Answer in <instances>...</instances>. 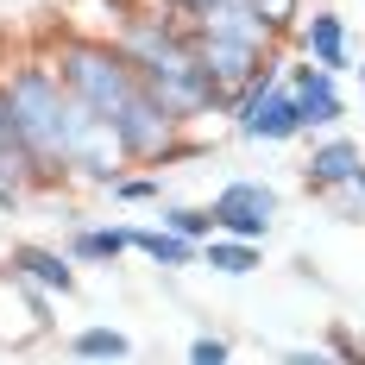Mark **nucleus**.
I'll return each instance as SVG.
<instances>
[{
	"mask_svg": "<svg viewBox=\"0 0 365 365\" xmlns=\"http://www.w3.org/2000/svg\"><path fill=\"white\" fill-rule=\"evenodd\" d=\"M208 208H215V233H240V240H264L271 246L277 215H284V189L264 177H227L208 195Z\"/></svg>",
	"mask_w": 365,
	"mask_h": 365,
	"instance_id": "39448f33",
	"label": "nucleus"
},
{
	"mask_svg": "<svg viewBox=\"0 0 365 365\" xmlns=\"http://www.w3.org/2000/svg\"><path fill=\"white\" fill-rule=\"evenodd\" d=\"M353 189H359V195H365V164H359V177H353Z\"/></svg>",
	"mask_w": 365,
	"mask_h": 365,
	"instance_id": "5701e85b",
	"label": "nucleus"
},
{
	"mask_svg": "<svg viewBox=\"0 0 365 365\" xmlns=\"http://www.w3.org/2000/svg\"><path fill=\"white\" fill-rule=\"evenodd\" d=\"M290 51L302 57H315L322 70H353L359 57H353V26H346V13H334V6H315V13H302L290 32Z\"/></svg>",
	"mask_w": 365,
	"mask_h": 365,
	"instance_id": "1a4fd4ad",
	"label": "nucleus"
},
{
	"mask_svg": "<svg viewBox=\"0 0 365 365\" xmlns=\"http://www.w3.org/2000/svg\"><path fill=\"white\" fill-rule=\"evenodd\" d=\"M182 19H189V38H195L202 63L215 70L220 95H233L240 82H252L264 63L284 57V32L258 13V0H208L195 13H182Z\"/></svg>",
	"mask_w": 365,
	"mask_h": 365,
	"instance_id": "f03ea898",
	"label": "nucleus"
},
{
	"mask_svg": "<svg viewBox=\"0 0 365 365\" xmlns=\"http://www.w3.org/2000/svg\"><path fill=\"white\" fill-rule=\"evenodd\" d=\"M220 120H227V133H233L240 145H296V139H309L302 108H296V88L284 82V57L264 63L252 82H240V88L227 95Z\"/></svg>",
	"mask_w": 365,
	"mask_h": 365,
	"instance_id": "20e7f679",
	"label": "nucleus"
},
{
	"mask_svg": "<svg viewBox=\"0 0 365 365\" xmlns=\"http://www.w3.org/2000/svg\"><path fill=\"white\" fill-rule=\"evenodd\" d=\"M258 264H264V240H240V233L202 240V271H215V277H252Z\"/></svg>",
	"mask_w": 365,
	"mask_h": 365,
	"instance_id": "ddd939ff",
	"label": "nucleus"
},
{
	"mask_svg": "<svg viewBox=\"0 0 365 365\" xmlns=\"http://www.w3.org/2000/svg\"><path fill=\"white\" fill-rule=\"evenodd\" d=\"M113 44L133 57V70L145 82L151 95L164 101V108L177 113V120H208V113L227 108V95H220L215 70L202 63V51H195V38H189V19L170 13L164 0H151L139 13H120V26H113Z\"/></svg>",
	"mask_w": 365,
	"mask_h": 365,
	"instance_id": "f257e3e1",
	"label": "nucleus"
},
{
	"mask_svg": "<svg viewBox=\"0 0 365 365\" xmlns=\"http://www.w3.org/2000/svg\"><path fill=\"white\" fill-rule=\"evenodd\" d=\"M51 63L63 76V88H70L82 108H95L101 120H120L126 101L145 88L139 70H133V57H126L108 32H63L51 44Z\"/></svg>",
	"mask_w": 365,
	"mask_h": 365,
	"instance_id": "7ed1b4c3",
	"label": "nucleus"
},
{
	"mask_svg": "<svg viewBox=\"0 0 365 365\" xmlns=\"http://www.w3.org/2000/svg\"><path fill=\"white\" fill-rule=\"evenodd\" d=\"M101 195H108L113 208H158V202H164V170H158V164H133V170H120Z\"/></svg>",
	"mask_w": 365,
	"mask_h": 365,
	"instance_id": "4468645a",
	"label": "nucleus"
},
{
	"mask_svg": "<svg viewBox=\"0 0 365 365\" xmlns=\"http://www.w3.org/2000/svg\"><path fill=\"white\" fill-rule=\"evenodd\" d=\"M170 13H195V6H208V0H164Z\"/></svg>",
	"mask_w": 365,
	"mask_h": 365,
	"instance_id": "412c9836",
	"label": "nucleus"
},
{
	"mask_svg": "<svg viewBox=\"0 0 365 365\" xmlns=\"http://www.w3.org/2000/svg\"><path fill=\"white\" fill-rule=\"evenodd\" d=\"M309 139H315V145H309V158H302V170H296V177H302V189L322 202L328 189H340V182L359 177L365 151H359V139H353V133H340V126H334V133H309Z\"/></svg>",
	"mask_w": 365,
	"mask_h": 365,
	"instance_id": "6e6552de",
	"label": "nucleus"
},
{
	"mask_svg": "<svg viewBox=\"0 0 365 365\" xmlns=\"http://www.w3.org/2000/svg\"><path fill=\"white\" fill-rule=\"evenodd\" d=\"M353 88H359V95H365V57H359V63H353Z\"/></svg>",
	"mask_w": 365,
	"mask_h": 365,
	"instance_id": "4be33fe9",
	"label": "nucleus"
},
{
	"mask_svg": "<svg viewBox=\"0 0 365 365\" xmlns=\"http://www.w3.org/2000/svg\"><path fill=\"white\" fill-rule=\"evenodd\" d=\"M189 359L195 365H227L233 359V340H227V334H195V340H189Z\"/></svg>",
	"mask_w": 365,
	"mask_h": 365,
	"instance_id": "a211bd4d",
	"label": "nucleus"
},
{
	"mask_svg": "<svg viewBox=\"0 0 365 365\" xmlns=\"http://www.w3.org/2000/svg\"><path fill=\"white\" fill-rule=\"evenodd\" d=\"M0 164H26V151L13 139V120H6V101H0ZM26 170H32V164H26Z\"/></svg>",
	"mask_w": 365,
	"mask_h": 365,
	"instance_id": "aec40b11",
	"label": "nucleus"
},
{
	"mask_svg": "<svg viewBox=\"0 0 365 365\" xmlns=\"http://www.w3.org/2000/svg\"><path fill=\"white\" fill-rule=\"evenodd\" d=\"M284 82L296 88V108H302V126H309V133L346 126V88H340V70H322L315 57L290 51V57H284Z\"/></svg>",
	"mask_w": 365,
	"mask_h": 365,
	"instance_id": "0eeeda50",
	"label": "nucleus"
},
{
	"mask_svg": "<svg viewBox=\"0 0 365 365\" xmlns=\"http://www.w3.org/2000/svg\"><path fill=\"white\" fill-rule=\"evenodd\" d=\"M63 252H70L82 271L120 264V258L133 252V240H126V220H76L70 233H63Z\"/></svg>",
	"mask_w": 365,
	"mask_h": 365,
	"instance_id": "f8f14e48",
	"label": "nucleus"
},
{
	"mask_svg": "<svg viewBox=\"0 0 365 365\" xmlns=\"http://www.w3.org/2000/svg\"><path fill=\"white\" fill-rule=\"evenodd\" d=\"M151 220H164V227H177L182 240H195V246H202V240L215 233V208H208V202H177V195H164V202H158V215H151Z\"/></svg>",
	"mask_w": 365,
	"mask_h": 365,
	"instance_id": "dca6fc26",
	"label": "nucleus"
},
{
	"mask_svg": "<svg viewBox=\"0 0 365 365\" xmlns=\"http://www.w3.org/2000/svg\"><path fill=\"white\" fill-rule=\"evenodd\" d=\"M63 353L70 359H133V334L113 328V322H88L63 340Z\"/></svg>",
	"mask_w": 365,
	"mask_h": 365,
	"instance_id": "2eb2a0df",
	"label": "nucleus"
},
{
	"mask_svg": "<svg viewBox=\"0 0 365 365\" xmlns=\"http://www.w3.org/2000/svg\"><path fill=\"white\" fill-rule=\"evenodd\" d=\"M6 264H13L26 284H38L44 296H57V302H70V296L82 290V264H76L63 246H51V240H19V246L6 252Z\"/></svg>",
	"mask_w": 365,
	"mask_h": 365,
	"instance_id": "9d476101",
	"label": "nucleus"
},
{
	"mask_svg": "<svg viewBox=\"0 0 365 365\" xmlns=\"http://www.w3.org/2000/svg\"><path fill=\"white\" fill-rule=\"evenodd\" d=\"M126 240H133V252L145 258L151 271H195L202 264V246L182 240L177 227H164V220H126Z\"/></svg>",
	"mask_w": 365,
	"mask_h": 365,
	"instance_id": "9b49d317",
	"label": "nucleus"
},
{
	"mask_svg": "<svg viewBox=\"0 0 365 365\" xmlns=\"http://www.w3.org/2000/svg\"><path fill=\"white\" fill-rule=\"evenodd\" d=\"M258 13H264V19L277 26V32L290 38V32H296V19H302L309 6H302V0H258Z\"/></svg>",
	"mask_w": 365,
	"mask_h": 365,
	"instance_id": "6ab92c4d",
	"label": "nucleus"
},
{
	"mask_svg": "<svg viewBox=\"0 0 365 365\" xmlns=\"http://www.w3.org/2000/svg\"><path fill=\"white\" fill-rule=\"evenodd\" d=\"M322 208H328V215L340 220V227H365V195L353 189V182H340V189H328V195H322Z\"/></svg>",
	"mask_w": 365,
	"mask_h": 365,
	"instance_id": "f3484780",
	"label": "nucleus"
},
{
	"mask_svg": "<svg viewBox=\"0 0 365 365\" xmlns=\"http://www.w3.org/2000/svg\"><path fill=\"white\" fill-rule=\"evenodd\" d=\"M51 302L38 284H26L6 258H0V353H32L51 340Z\"/></svg>",
	"mask_w": 365,
	"mask_h": 365,
	"instance_id": "423d86ee",
	"label": "nucleus"
}]
</instances>
